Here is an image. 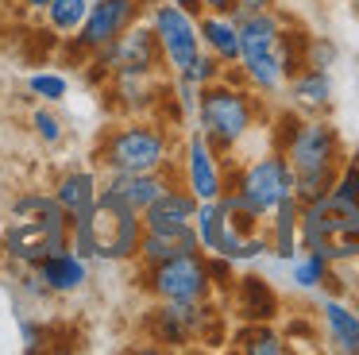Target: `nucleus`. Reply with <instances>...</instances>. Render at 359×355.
<instances>
[{
	"instance_id": "nucleus-33",
	"label": "nucleus",
	"mask_w": 359,
	"mask_h": 355,
	"mask_svg": "<svg viewBox=\"0 0 359 355\" xmlns=\"http://www.w3.org/2000/svg\"><path fill=\"white\" fill-rule=\"evenodd\" d=\"M332 58H336V46L328 43V39H317V35H313V39H309V66L328 69V66H332Z\"/></svg>"
},
{
	"instance_id": "nucleus-7",
	"label": "nucleus",
	"mask_w": 359,
	"mask_h": 355,
	"mask_svg": "<svg viewBox=\"0 0 359 355\" xmlns=\"http://www.w3.org/2000/svg\"><path fill=\"white\" fill-rule=\"evenodd\" d=\"M194 232H197V243H201L205 255H224V259H232V262H255V259H263V255H271L266 228H255V232L240 228L220 197L217 201H197Z\"/></svg>"
},
{
	"instance_id": "nucleus-15",
	"label": "nucleus",
	"mask_w": 359,
	"mask_h": 355,
	"mask_svg": "<svg viewBox=\"0 0 359 355\" xmlns=\"http://www.w3.org/2000/svg\"><path fill=\"white\" fill-rule=\"evenodd\" d=\"M286 97H290V108L302 116H328V108H332V77H328V69L302 66L294 77H286Z\"/></svg>"
},
{
	"instance_id": "nucleus-27",
	"label": "nucleus",
	"mask_w": 359,
	"mask_h": 355,
	"mask_svg": "<svg viewBox=\"0 0 359 355\" xmlns=\"http://www.w3.org/2000/svg\"><path fill=\"white\" fill-rule=\"evenodd\" d=\"M86 12H89V0H50L43 15H47V27L66 39V35H74V31L81 27Z\"/></svg>"
},
{
	"instance_id": "nucleus-19",
	"label": "nucleus",
	"mask_w": 359,
	"mask_h": 355,
	"mask_svg": "<svg viewBox=\"0 0 359 355\" xmlns=\"http://www.w3.org/2000/svg\"><path fill=\"white\" fill-rule=\"evenodd\" d=\"M194 213H197V197L182 182H174L163 197L143 208V228H151V232L186 228V224H194Z\"/></svg>"
},
{
	"instance_id": "nucleus-38",
	"label": "nucleus",
	"mask_w": 359,
	"mask_h": 355,
	"mask_svg": "<svg viewBox=\"0 0 359 355\" xmlns=\"http://www.w3.org/2000/svg\"><path fill=\"white\" fill-rule=\"evenodd\" d=\"M351 15H355V20H359V0H351Z\"/></svg>"
},
{
	"instance_id": "nucleus-31",
	"label": "nucleus",
	"mask_w": 359,
	"mask_h": 355,
	"mask_svg": "<svg viewBox=\"0 0 359 355\" xmlns=\"http://www.w3.org/2000/svg\"><path fill=\"white\" fill-rule=\"evenodd\" d=\"M32 128H35V135L43 139V143H62L66 139V128H62V120H58L55 112H50V108H35L32 112Z\"/></svg>"
},
{
	"instance_id": "nucleus-11",
	"label": "nucleus",
	"mask_w": 359,
	"mask_h": 355,
	"mask_svg": "<svg viewBox=\"0 0 359 355\" xmlns=\"http://www.w3.org/2000/svg\"><path fill=\"white\" fill-rule=\"evenodd\" d=\"M147 20L158 39V51H163V66L170 69V77H186L189 66L197 62V54L205 51L201 31H197V15L170 4V0H155L147 8Z\"/></svg>"
},
{
	"instance_id": "nucleus-24",
	"label": "nucleus",
	"mask_w": 359,
	"mask_h": 355,
	"mask_svg": "<svg viewBox=\"0 0 359 355\" xmlns=\"http://www.w3.org/2000/svg\"><path fill=\"white\" fill-rule=\"evenodd\" d=\"M50 193H55L58 205L70 216H81V213L93 208L97 193H101V178H97L93 170H66V174H58V182L50 185Z\"/></svg>"
},
{
	"instance_id": "nucleus-34",
	"label": "nucleus",
	"mask_w": 359,
	"mask_h": 355,
	"mask_svg": "<svg viewBox=\"0 0 359 355\" xmlns=\"http://www.w3.org/2000/svg\"><path fill=\"white\" fill-rule=\"evenodd\" d=\"M271 8H278V0H236L232 15H248V12H271Z\"/></svg>"
},
{
	"instance_id": "nucleus-2",
	"label": "nucleus",
	"mask_w": 359,
	"mask_h": 355,
	"mask_svg": "<svg viewBox=\"0 0 359 355\" xmlns=\"http://www.w3.org/2000/svg\"><path fill=\"white\" fill-rule=\"evenodd\" d=\"M62 247H70V213L58 205L55 193H16L8 216L0 224V255L16 270H27Z\"/></svg>"
},
{
	"instance_id": "nucleus-10",
	"label": "nucleus",
	"mask_w": 359,
	"mask_h": 355,
	"mask_svg": "<svg viewBox=\"0 0 359 355\" xmlns=\"http://www.w3.org/2000/svg\"><path fill=\"white\" fill-rule=\"evenodd\" d=\"M140 286L155 301H212L217 293L205 251H186L155 267H140Z\"/></svg>"
},
{
	"instance_id": "nucleus-6",
	"label": "nucleus",
	"mask_w": 359,
	"mask_h": 355,
	"mask_svg": "<svg viewBox=\"0 0 359 355\" xmlns=\"http://www.w3.org/2000/svg\"><path fill=\"white\" fill-rule=\"evenodd\" d=\"M240 23V74L255 93H278L286 85V69H282V27L286 15L278 8L271 12H248L236 15Z\"/></svg>"
},
{
	"instance_id": "nucleus-29",
	"label": "nucleus",
	"mask_w": 359,
	"mask_h": 355,
	"mask_svg": "<svg viewBox=\"0 0 359 355\" xmlns=\"http://www.w3.org/2000/svg\"><path fill=\"white\" fill-rule=\"evenodd\" d=\"M27 89H32L39 100H47V105H58V100L70 93V81H66L62 74H50V69H43V74H32V77H27Z\"/></svg>"
},
{
	"instance_id": "nucleus-8",
	"label": "nucleus",
	"mask_w": 359,
	"mask_h": 355,
	"mask_svg": "<svg viewBox=\"0 0 359 355\" xmlns=\"http://www.w3.org/2000/svg\"><path fill=\"white\" fill-rule=\"evenodd\" d=\"M228 189L240 197V205L248 208V213H255L259 220H266L282 201L294 197V170H290L286 154L271 147L266 154L236 166L232 178H228Z\"/></svg>"
},
{
	"instance_id": "nucleus-21",
	"label": "nucleus",
	"mask_w": 359,
	"mask_h": 355,
	"mask_svg": "<svg viewBox=\"0 0 359 355\" xmlns=\"http://www.w3.org/2000/svg\"><path fill=\"white\" fill-rule=\"evenodd\" d=\"M197 31H201V46L209 54H217L224 66L240 62V23H236L232 12H201Z\"/></svg>"
},
{
	"instance_id": "nucleus-22",
	"label": "nucleus",
	"mask_w": 359,
	"mask_h": 355,
	"mask_svg": "<svg viewBox=\"0 0 359 355\" xmlns=\"http://www.w3.org/2000/svg\"><path fill=\"white\" fill-rule=\"evenodd\" d=\"M186 251H201L194 224H186V228H170V232H151V228H143V239H140V255H135V262H140V267H155V262H166V259H174V255H186Z\"/></svg>"
},
{
	"instance_id": "nucleus-3",
	"label": "nucleus",
	"mask_w": 359,
	"mask_h": 355,
	"mask_svg": "<svg viewBox=\"0 0 359 355\" xmlns=\"http://www.w3.org/2000/svg\"><path fill=\"white\" fill-rule=\"evenodd\" d=\"M143 239V213L116 201L112 193H97L93 208L70 216V247L81 259H109V262H135Z\"/></svg>"
},
{
	"instance_id": "nucleus-30",
	"label": "nucleus",
	"mask_w": 359,
	"mask_h": 355,
	"mask_svg": "<svg viewBox=\"0 0 359 355\" xmlns=\"http://www.w3.org/2000/svg\"><path fill=\"white\" fill-rule=\"evenodd\" d=\"M220 77H224V62H220L217 54L201 51V54H197V62L189 66L186 81H194L197 89H201V85H212V81H220Z\"/></svg>"
},
{
	"instance_id": "nucleus-12",
	"label": "nucleus",
	"mask_w": 359,
	"mask_h": 355,
	"mask_svg": "<svg viewBox=\"0 0 359 355\" xmlns=\"http://www.w3.org/2000/svg\"><path fill=\"white\" fill-rule=\"evenodd\" d=\"M220 313L209 301H158L147 313V332L163 347H186L194 340H212Z\"/></svg>"
},
{
	"instance_id": "nucleus-36",
	"label": "nucleus",
	"mask_w": 359,
	"mask_h": 355,
	"mask_svg": "<svg viewBox=\"0 0 359 355\" xmlns=\"http://www.w3.org/2000/svg\"><path fill=\"white\" fill-rule=\"evenodd\" d=\"M170 4L186 8V12H194V15H201V12H205V4H201V0H170Z\"/></svg>"
},
{
	"instance_id": "nucleus-35",
	"label": "nucleus",
	"mask_w": 359,
	"mask_h": 355,
	"mask_svg": "<svg viewBox=\"0 0 359 355\" xmlns=\"http://www.w3.org/2000/svg\"><path fill=\"white\" fill-rule=\"evenodd\" d=\"M201 4H205V12H232L236 0H201Z\"/></svg>"
},
{
	"instance_id": "nucleus-40",
	"label": "nucleus",
	"mask_w": 359,
	"mask_h": 355,
	"mask_svg": "<svg viewBox=\"0 0 359 355\" xmlns=\"http://www.w3.org/2000/svg\"><path fill=\"white\" fill-rule=\"evenodd\" d=\"M0 259H4V255H0Z\"/></svg>"
},
{
	"instance_id": "nucleus-25",
	"label": "nucleus",
	"mask_w": 359,
	"mask_h": 355,
	"mask_svg": "<svg viewBox=\"0 0 359 355\" xmlns=\"http://www.w3.org/2000/svg\"><path fill=\"white\" fill-rule=\"evenodd\" d=\"M236 347H240L243 355H286L290 340L282 336L271 321H255V324L236 332Z\"/></svg>"
},
{
	"instance_id": "nucleus-13",
	"label": "nucleus",
	"mask_w": 359,
	"mask_h": 355,
	"mask_svg": "<svg viewBox=\"0 0 359 355\" xmlns=\"http://www.w3.org/2000/svg\"><path fill=\"white\" fill-rule=\"evenodd\" d=\"M147 8H151L147 0H89L86 20H81V27L74 35H66V46L78 58H89L93 51H101L112 39H120L135 20H143Z\"/></svg>"
},
{
	"instance_id": "nucleus-18",
	"label": "nucleus",
	"mask_w": 359,
	"mask_h": 355,
	"mask_svg": "<svg viewBox=\"0 0 359 355\" xmlns=\"http://www.w3.org/2000/svg\"><path fill=\"white\" fill-rule=\"evenodd\" d=\"M35 274L43 278L47 293H58V297H62V293H74L89 282V259H81L74 247H62V251H50L47 259L35 267Z\"/></svg>"
},
{
	"instance_id": "nucleus-20",
	"label": "nucleus",
	"mask_w": 359,
	"mask_h": 355,
	"mask_svg": "<svg viewBox=\"0 0 359 355\" xmlns=\"http://www.w3.org/2000/svg\"><path fill=\"white\" fill-rule=\"evenodd\" d=\"M320 324H325V340L332 344V351L359 355V313L348 301L328 293V297L320 301Z\"/></svg>"
},
{
	"instance_id": "nucleus-23",
	"label": "nucleus",
	"mask_w": 359,
	"mask_h": 355,
	"mask_svg": "<svg viewBox=\"0 0 359 355\" xmlns=\"http://www.w3.org/2000/svg\"><path fill=\"white\" fill-rule=\"evenodd\" d=\"M297 213H302V201L297 197H286L271 216L263 220L266 228V239H271V255L278 262H290L297 251H302V239H297Z\"/></svg>"
},
{
	"instance_id": "nucleus-37",
	"label": "nucleus",
	"mask_w": 359,
	"mask_h": 355,
	"mask_svg": "<svg viewBox=\"0 0 359 355\" xmlns=\"http://www.w3.org/2000/svg\"><path fill=\"white\" fill-rule=\"evenodd\" d=\"M20 4H24L27 12H47V4H50V0H20Z\"/></svg>"
},
{
	"instance_id": "nucleus-17",
	"label": "nucleus",
	"mask_w": 359,
	"mask_h": 355,
	"mask_svg": "<svg viewBox=\"0 0 359 355\" xmlns=\"http://www.w3.org/2000/svg\"><path fill=\"white\" fill-rule=\"evenodd\" d=\"M228 293H232L236 313H240L248 324H255V321H274V316H278V309H282V301H278V293H274V286L266 282V278H259V274L236 278Z\"/></svg>"
},
{
	"instance_id": "nucleus-4",
	"label": "nucleus",
	"mask_w": 359,
	"mask_h": 355,
	"mask_svg": "<svg viewBox=\"0 0 359 355\" xmlns=\"http://www.w3.org/2000/svg\"><path fill=\"white\" fill-rule=\"evenodd\" d=\"M259 116H263V105H259L255 89L248 81L220 77V81L197 89V108H194L197 131L220 154H232L259 128Z\"/></svg>"
},
{
	"instance_id": "nucleus-1",
	"label": "nucleus",
	"mask_w": 359,
	"mask_h": 355,
	"mask_svg": "<svg viewBox=\"0 0 359 355\" xmlns=\"http://www.w3.org/2000/svg\"><path fill=\"white\" fill-rule=\"evenodd\" d=\"M278 128H274V151L286 154L290 170H294V197L302 205L320 201L336 182V170L344 162V139L336 123L325 116H302V112H278Z\"/></svg>"
},
{
	"instance_id": "nucleus-32",
	"label": "nucleus",
	"mask_w": 359,
	"mask_h": 355,
	"mask_svg": "<svg viewBox=\"0 0 359 355\" xmlns=\"http://www.w3.org/2000/svg\"><path fill=\"white\" fill-rule=\"evenodd\" d=\"M205 259H209L212 290L228 293V290H232V282H236V262H232V259H224V255H205Z\"/></svg>"
},
{
	"instance_id": "nucleus-39",
	"label": "nucleus",
	"mask_w": 359,
	"mask_h": 355,
	"mask_svg": "<svg viewBox=\"0 0 359 355\" xmlns=\"http://www.w3.org/2000/svg\"><path fill=\"white\" fill-rule=\"evenodd\" d=\"M0 224H4V216H0Z\"/></svg>"
},
{
	"instance_id": "nucleus-14",
	"label": "nucleus",
	"mask_w": 359,
	"mask_h": 355,
	"mask_svg": "<svg viewBox=\"0 0 359 355\" xmlns=\"http://www.w3.org/2000/svg\"><path fill=\"white\" fill-rule=\"evenodd\" d=\"M228 178H232L228 154H220L201 131L189 128L186 131V189L197 201H217L228 189Z\"/></svg>"
},
{
	"instance_id": "nucleus-16",
	"label": "nucleus",
	"mask_w": 359,
	"mask_h": 355,
	"mask_svg": "<svg viewBox=\"0 0 359 355\" xmlns=\"http://www.w3.org/2000/svg\"><path fill=\"white\" fill-rule=\"evenodd\" d=\"M170 185H174L170 170H155V174H104L101 189L112 193L116 201H124V205H132L135 213H143V208L163 197Z\"/></svg>"
},
{
	"instance_id": "nucleus-26",
	"label": "nucleus",
	"mask_w": 359,
	"mask_h": 355,
	"mask_svg": "<svg viewBox=\"0 0 359 355\" xmlns=\"http://www.w3.org/2000/svg\"><path fill=\"white\" fill-rule=\"evenodd\" d=\"M328 274H332V262L325 259V255L317 251H297L294 259H290V282L297 286V290H325Z\"/></svg>"
},
{
	"instance_id": "nucleus-28",
	"label": "nucleus",
	"mask_w": 359,
	"mask_h": 355,
	"mask_svg": "<svg viewBox=\"0 0 359 355\" xmlns=\"http://www.w3.org/2000/svg\"><path fill=\"white\" fill-rule=\"evenodd\" d=\"M325 197L336 201V205H355L359 208V154H344L340 170H336V182Z\"/></svg>"
},
{
	"instance_id": "nucleus-5",
	"label": "nucleus",
	"mask_w": 359,
	"mask_h": 355,
	"mask_svg": "<svg viewBox=\"0 0 359 355\" xmlns=\"http://www.w3.org/2000/svg\"><path fill=\"white\" fill-rule=\"evenodd\" d=\"M174 139L166 123L147 120V116H132L124 123H112L97 143V162L104 174H155V170H170Z\"/></svg>"
},
{
	"instance_id": "nucleus-9",
	"label": "nucleus",
	"mask_w": 359,
	"mask_h": 355,
	"mask_svg": "<svg viewBox=\"0 0 359 355\" xmlns=\"http://www.w3.org/2000/svg\"><path fill=\"white\" fill-rule=\"evenodd\" d=\"M93 58V69L89 77L93 81H109L116 74H163V51H158V39L151 31V20H135L132 27L124 31L120 39H112L109 46L89 54Z\"/></svg>"
}]
</instances>
